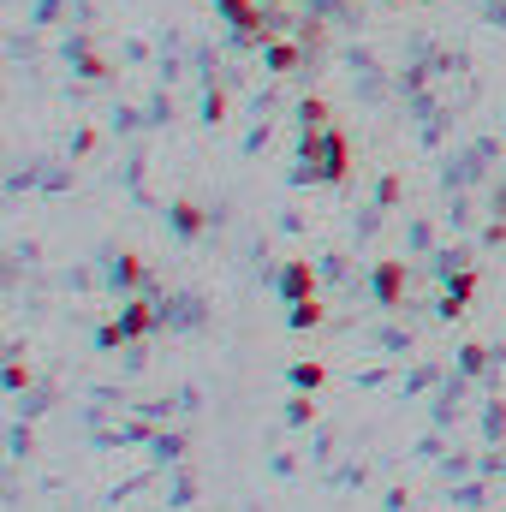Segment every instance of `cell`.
<instances>
[{"label": "cell", "instance_id": "cell-1", "mask_svg": "<svg viewBox=\"0 0 506 512\" xmlns=\"http://www.w3.org/2000/svg\"><path fill=\"white\" fill-rule=\"evenodd\" d=\"M370 286H376V304H381V310H393V304H399V292H405V262H393V256H387V262H376V280H370Z\"/></svg>", "mask_w": 506, "mask_h": 512}, {"label": "cell", "instance_id": "cell-2", "mask_svg": "<svg viewBox=\"0 0 506 512\" xmlns=\"http://www.w3.org/2000/svg\"><path fill=\"white\" fill-rule=\"evenodd\" d=\"M328 137V155H322V179H346L352 173V143H346V131H322Z\"/></svg>", "mask_w": 506, "mask_h": 512}, {"label": "cell", "instance_id": "cell-3", "mask_svg": "<svg viewBox=\"0 0 506 512\" xmlns=\"http://www.w3.org/2000/svg\"><path fill=\"white\" fill-rule=\"evenodd\" d=\"M262 66L268 72H298L304 66V48L298 42H262Z\"/></svg>", "mask_w": 506, "mask_h": 512}, {"label": "cell", "instance_id": "cell-4", "mask_svg": "<svg viewBox=\"0 0 506 512\" xmlns=\"http://www.w3.org/2000/svg\"><path fill=\"white\" fill-rule=\"evenodd\" d=\"M310 286H316V274H310V262H286L280 268V292L298 304V298H310Z\"/></svg>", "mask_w": 506, "mask_h": 512}, {"label": "cell", "instance_id": "cell-5", "mask_svg": "<svg viewBox=\"0 0 506 512\" xmlns=\"http://www.w3.org/2000/svg\"><path fill=\"white\" fill-rule=\"evenodd\" d=\"M173 227H179L185 239H197V233H203V209H197V203H173Z\"/></svg>", "mask_w": 506, "mask_h": 512}, {"label": "cell", "instance_id": "cell-6", "mask_svg": "<svg viewBox=\"0 0 506 512\" xmlns=\"http://www.w3.org/2000/svg\"><path fill=\"white\" fill-rule=\"evenodd\" d=\"M316 322H322V304L316 298H298L292 304V328H316Z\"/></svg>", "mask_w": 506, "mask_h": 512}, {"label": "cell", "instance_id": "cell-7", "mask_svg": "<svg viewBox=\"0 0 506 512\" xmlns=\"http://www.w3.org/2000/svg\"><path fill=\"white\" fill-rule=\"evenodd\" d=\"M203 120H209V126H221V120H227V96H221V90H209V102H203Z\"/></svg>", "mask_w": 506, "mask_h": 512}, {"label": "cell", "instance_id": "cell-8", "mask_svg": "<svg viewBox=\"0 0 506 512\" xmlns=\"http://www.w3.org/2000/svg\"><path fill=\"white\" fill-rule=\"evenodd\" d=\"M298 114H304V126H310V131H316V126H328V102H316V96H310V102H304Z\"/></svg>", "mask_w": 506, "mask_h": 512}, {"label": "cell", "instance_id": "cell-9", "mask_svg": "<svg viewBox=\"0 0 506 512\" xmlns=\"http://www.w3.org/2000/svg\"><path fill=\"white\" fill-rule=\"evenodd\" d=\"M292 382H298V387H322V364H298V370H292Z\"/></svg>", "mask_w": 506, "mask_h": 512}, {"label": "cell", "instance_id": "cell-10", "mask_svg": "<svg viewBox=\"0 0 506 512\" xmlns=\"http://www.w3.org/2000/svg\"><path fill=\"white\" fill-rule=\"evenodd\" d=\"M120 280H126V286H137V280H143V262H137V256H126V262H120Z\"/></svg>", "mask_w": 506, "mask_h": 512}, {"label": "cell", "instance_id": "cell-11", "mask_svg": "<svg viewBox=\"0 0 506 512\" xmlns=\"http://www.w3.org/2000/svg\"><path fill=\"white\" fill-rule=\"evenodd\" d=\"M268 6H286V0H268Z\"/></svg>", "mask_w": 506, "mask_h": 512}]
</instances>
